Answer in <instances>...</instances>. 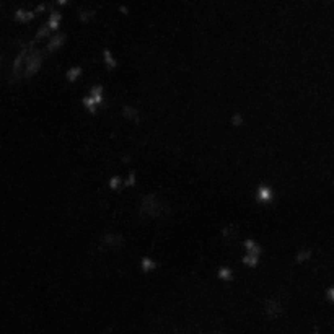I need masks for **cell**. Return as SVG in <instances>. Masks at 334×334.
Instances as JSON below:
<instances>
[{
  "label": "cell",
  "mask_w": 334,
  "mask_h": 334,
  "mask_svg": "<svg viewBox=\"0 0 334 334\" xmlns=\"http://www.w3.org/2000/svg\"><path fill=\"white\" fill-rule=\"evenodd\" d=\"M33 17H35V13L25 12V10H18V12L15 13V18L18 20V22H28V20H31Z\"/></svg>",
  "instance_id": "1"
}]
</instances>
